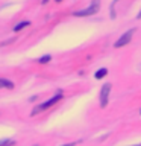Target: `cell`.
<instances>
[{
	"instance_id": "3957f363",
	"label": "cell",
	"mask_w": 141,
	"mask_h": 146,
	"mask_svg": "<svg viewBox=\"0 0 141 146\" xmlns=\"http://www.w3.org/2000/svg\"><path fill=\"white\" fill-rule=\"evenodd\" d=\"M135 34V27H132V29H129L126 32V34H123L120 38H118L117 41H115V47L118 49V47H123V46H126V44H129V41L132 40V35Z\"/></svg>"
},
{
	"instance_id": "7c38bea8",
	"label": "cell",
	"mask_w": 141,
	"mask_h": 146,
	"mask_svg": "<svg viewBox=\"0 0 141 146\" xmlns=\"http://www.w3.org/2000/svg\"><path fill=\"white\" fill-rule=\"evenodd\" d=\"M56 2H62V0H56Z\"/></svg>"
},
{
	"instance_id": "8fae6325",
	"label": "cell",
	"mask_w": 141,
	"mask_h": 146,
	"mask_svg": "<svg viewBox=\"0 0 141 146\" xmlns=\"http://www.w3.org/2000/svg\"><path fill=\"white\" fill-rule=\"evenodd\" d=\"M138 17H140V18H141V12H140V14H138Z\"/></svg>"
},
{
	"instance_id": "5b68a950",
	"label": "cell",
	"mask_w": 141,
	"mask_h": 146,
	"mask_svg": "<svg viewBox=\"0 0 141 146\" xmlns=\"http://www.w3.org/2000/svg\"><path fill=\"white\" fill-rule=\"evenodd\" d=\"M0 88H14V84L11 81H8V79H3V78H0Z\"/></svg>"
},
{
	"instance_id": "7a4b0ae2",
	"label": "cell",
	"mask_w": 141,
	"mask_h": 146,
	"mask_svg": "<svg viewBox=\"0 0 141 146\" xmlns=\"http://www.w3.org/2000/svg\"><path fill=\"white\" fill-rule=\"evenodd\" d=\"M100 9V0H93L91 6H88L86 9H82V11L74 12V17H88V15H94L96 12H99Z\"/></svg>"
},
{
	"instance_id": "ba28073f",
	"label": "cell",
	"mask_w": 141,
	"mask_h": 146,
	"mask_svg": "<svg viewBox=\"0 0 141 146\" xmlns=\"http://www.w3.org/2000/svg\"><path fill=\"white\" fill-rule=\"evenodd\" d=\"M15 141L14 140H9V139H6V140H0V146H12Z\"/></svg>"
},
{
	"instance_id": "30bf717a",
	"label": "cell",
	"mask_w": 141,
	"mask_h": 146,
	"mask_svg": "<svg viewBox=\"0 0 141 146\" xmlns=\"http://www.w3.org/2000/svg\"><path fill=\"white\" fill-rule=\"evenodd\" d=\"M64 146H74V143H68V145H64Z\"/></svg>"
},
{
	"instance_id": "9c48e42d",
	"label": "cell",
	"mask_w": 141,
	"mask_h": 146,
	"mask_svg": "<svg viewBox=\"0 0 141 146\" xmlns=\"http://www.w3.org/2000/svg\"><path fill=\"white\" fill-rule=\"evenodd\" d=\"M49 61H50V55H45V56L38 59V62H41V64H45V62H49Z\"/></svg>"
},
{
	"instance_id": "277c9868",
	"label": "cell",
	"mask_w": 141,
	"mask_h": 146,
	"mask_svg": "<svg viewBox=\"0 0 141 146\" xmlns=\"http://www.w3.org/2000/svg\"><path fill=\"white\" fill-rule=\"evenodd\" d=\"M109 91H111V84H105L100 90V107L105 108L108 105V98H109Z\"/></svg>"
},
{
	"instance_id": "6da1fadb",
	"label": "cell",
	"mask_w": 141,
	"mask_h": 146,
	"mask_svg": "<svg viewBox=\"0 0 141 146\" xmlns=\"http://www.w3.org/2000/svg\"><path fill=\"white\" fill-rule=\"evenodd\" d=\"M62 99V94L61 93H58L56 96H53L52 99H49V100H45V102H43L41 105H38L34 111H32V116H35V114H38V113H41V111H44V110H47V108H50V107H53L56 102H59V100Z\"/></svg>"
},
{
	"instance_id": "52a82bcc",
	"label": "cell",
	"mask_w": 141,
	"mask_h": 146,
	"mask_svg": "<svg viewBox=\"0 0 141 146\" xmlns=\"http://www.w3.org/2000/svg\"><path fill=\"white\" fill-rule=\"evenodd\" d=\"M29 25H30L29 21H21V23H18V25H17L15 27H14V31H15V32H18V31H21L23 27H26V26H29Z\"/></svg>"
},
{
	"instance_id": "4fadbf2b",
	"label": "cell",
	"mask_w": 141,
	"mask_h": 146,
	"mask_svg": "<svg viewBox=\"0 0 141 146\" xmlns=\"http://www.w3.org/2000/svg\"><path fill=\"white\" fill-rule=\"evenodd\" d=\"M135 146H141V145H135Z\"/></svg>"
},
{
	"instance_id": "8992f818",
	"label": "cell",
	"mask_w": 141,
	"mask_h": 146,
	"mask_svg": "<svg viewBox=\"0 0 141 146\" xmlns=\"http://www.w3.org/2000/svg\"><path fill=\"white\" fill-rule=\"evenodd\" d=\"M106 73H108L106 68H99V70L96 72V78H97V79H100V78H105V76H106Z\"/></svg>"
},
{
	"instance_id": "5bb4252c",
	"label": "cell",
	"mask_w": 141,
	"mask_h": 146,
	"mask_svg": "<svg viewBox=\"0 0 141 146\" xmlns=\"http://www.w3.org/2000/svg\"><path fill=\"white\" fill-rule=\"evenodd\" d=\"M140 113H141V111H140Z\"/></svg>"
}]
</instances>
